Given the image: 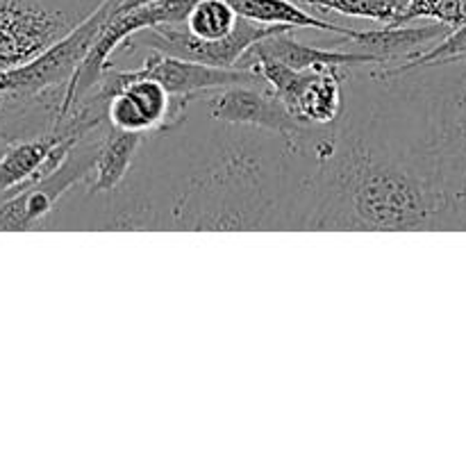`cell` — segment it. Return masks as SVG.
Wrapping results in <instances>:
<instances>
[{"label": "cell", "mask_w": 466, "mask_h": 466, "mask_svg": "<svg viewBox=\"0 0 466 466\" xmlns=\"http://www.w3.org/2000/svg\"><path fill=\"white\" fill-rule=\"evenodd\" d=\"M198 98L205 103L212 121L276 132L296 148L309 150V153H314L319 141L326 139L335 130V126H314V123L296 118L287 109V105L278 96H273L264 80L208 91Z\"/></svg>", "instance_id": "6da1fadb"}, {"label": "cell", "mask_w": 466, "mask_h": 466, "mask_svg": "<svg viewBox=\"0 0 466 466\" xmlns=\"http://www.w3.org/2000/svg\"><path fill=\"white\" fill-rule=\"evenodd\" d=\"M89 14L44 0H0V73L35 59Z\"/></svg>", "instance_id": "7a4b0ae2"}, {"label": "cell", "mask_w": 466, "mask_h": 466, "mask_svg": "<svg viewBox=\"0 0 466 466\" xmlns=\"http://www.w3.org/2000/svg\"><path fill=\"white\" fill-rule=\"evenodd\" d=\"M451 32L453 30L449 25L437 21H428L423 25H412V23L396 25V23H387L380 30H353L350 35H337V39L328 41L323 46L373 55L380 62V66H387V64H394L399 59L410 62V59L428 53L432 46L446 39Z\"/></svg>", "instance_id": "3957f363"}, {"label": "cell", "mask_w": 466, "mask_h": 466, "mask_svg": "<svg viewBox=\"0 0 466 466\" xmlns=\"http://www.w3.org/2000/svg\"><path fill=\"white\" fill-rule=\"evenodd\" d=\"M296 27L267 36L250 46L239 59V68H253L259 59H273L291 68H319V66H380L373 55L355 53V50L330 48V46H309L294 36Z\"/></svg>", "instance_id": "277c9868"}, {"label": "cell", "mask_w": 466, "mask_h": 466, "mask_svg": "<svg viewBox=\"0 0 466 466\" xmlns=\"http://www.w3.org/2000/svg\"><path fill=\"white\" fill-rule=\"evenodd\" d=\"M146 137L148 135L118 130V127L105 123L103 144H100L98 159H96V167L91 171V182L86 185V191L91 196L114 194L126 182L127 171H130L139 148L144 146Z\"/></svg>", "instance_id": "5b68a950"}, {"label": "cell", "mask_w": 466, "mask_h": 466, "mask_svg": "<svg viewBox=\"0 0 466 466\" xmlns=\"http://www.w3.org/2000/svg\"><path fill=\"white\" fill-rule=\"evenodd\" d=\"M228 3L237 9L239 16L267 23V25L308 27V30L335 32V35H350L353 32V27L337 25V23L326 21L321 16H314L296 0H228Z\"/></svg>", "instance_id": "8992f818"}, {"label": "cell", "mask_w": 466, "mask_h": 466, "mask_svg": "<svg viewBox=\"0 0 466 466\" xmlns=\"http://www.w3.org/2000/svg\"><path fill=\"white\" fill-rule=\"evenodd\" d=\"M303 7L319 12L341 14L350 18H367L376 23H396L403 16L410 0H296Z\"/></svg>", "instance_id": "52a82bcc"}, {"label": "cell", "mask_w": 466, "mask_h": 466, "mask_svg": "<svg viewBox=\"0 0 466 466\" xmlns=\"http://www.w3.org/2000/svg\"><path fill=\"white\" fill-rule=\"evenodd\" d=\"M239 23V14L228 0H198L191 7L185 25L203 41H217L230 35Z\"/></svg>", "instance_id": "ba28073f"}, {"label": "cell", "mask_w": 466, "mask_h": 466, "mask_svg": "<svg viewBox=\"0 0 466 466\" xmlns=\"http://www.w3.org/2000/svg\"><path fill=\"white\" fill-rule=\"evenodd\" d=\"M437 21L451 30L466 25V0H410L396 25L414 21Z\"/></svg>", "instance_id": "9c48e42d"}]
</instances>
